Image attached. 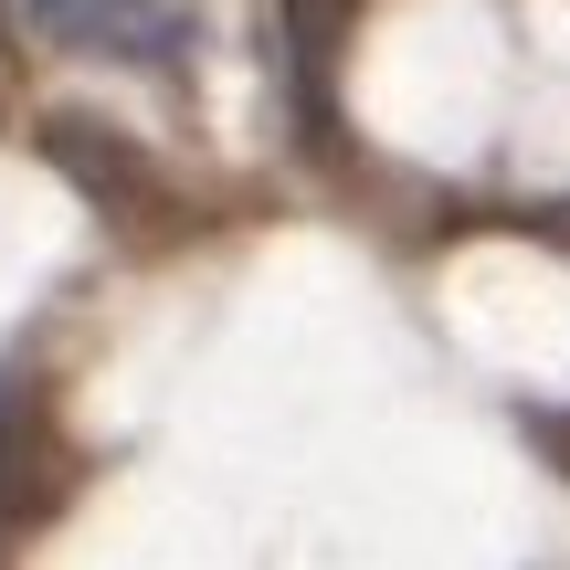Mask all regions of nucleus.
<instances>
[{
	"mask_svg": "<svg viewBox=\"0 0 570 570\" xmlns=\"http://www.w3.org/2000/svg\"><path fill=\"white\" fill-rule=\"evenodd\" d=\"M11 21L42 53L180 75V63L202 53V32H212V0H11Z\"/></svg>",
	"mask_w": 570,
	"mask_h": 570,
	"instance_id": "f257e3e1",
	"label": "nucleus"
},
{
	"mask_svg": "<svg viewBox=\"0 0 570 570\" xmlns=\"http://www.w3.org/2000/svg\"><path fill=\"white\" fill-rule=\"evenodd\" d=\"M42 148H53L63 180L96 190V212H159L169 202L159 169L138 159V138H117V127H96V117H53V127H42Z\"/></svg>",
	"mask_w": 570,
	"mask_h": 570,
	"instance_id": "f03ea898",
	"label": "nucleus"
},
{
	"mask_svg": "<svg viewBox=\"0 0 570 570\" xmlns=\"http://www.w3.org/2000/svg\"><path fill=\"white\" fill-rule=\"evenodd\" d=\"M550 454H560V465H570V423H550Z\"/></svg>",
	"mask_w": 570,
	"mask_h": 570,
	"instance_id": "7ed1b4c3",
	"label": "nucleus"
},
{
	"mask_svg": "<svg viewBox=\"0 0 570 570\" xmlns=\"http://www.w3.org/2000/svg\"><path fill=\"white\" fill-rule=\"evenodd\" d=\"M11 539H21V529H11V518H0V560H11Z\"/></svg>",
	"mask_w": 570,
	"mask_h": 570,
	"instance_id": "20e7f679",
	"label": "nucleus"
}]
</instances>
